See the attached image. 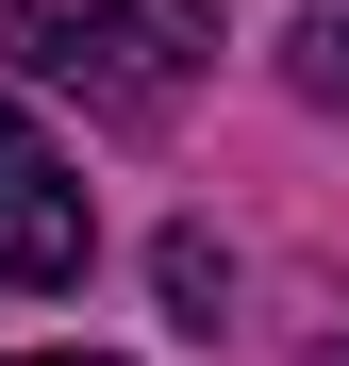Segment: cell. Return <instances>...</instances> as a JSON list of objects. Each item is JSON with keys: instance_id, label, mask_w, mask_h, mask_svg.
Returning a JSON list of instances; mask_svg holds the SVG:
<instances>
[{"instance_id": "1", "label": "cell", "mask_w": 349, "mask_h": 366, "mask_svg": "<svg viewBox=\"0 0 349 366\" xmlns=\"http://www.w3.org/2000/svg\"><path fill=\"white\" fill-rule=\"evenodd\" d=\"M17 67L67 84L84 117H116V134H150L216 67V0H17Z\"/></svg>"}, {"instance_id": "2", "label": "cell", "mask_w": 349, "mask_h": 366, "mask_svg": "<svg viewBox=\"0 0 349 366\" xmlns=\"http://www.w3.org/2000/svg\"><path fill=\"white\" fill-rule=\"evenodd\" d=\"M100 267V200H84V167L34 134V100H0V283H84Z\"/></svg>"}, {"instance_id": "3", "label": "cell", "mask_w": 349, "mask_h": 366, "mask_svg": "<svg viewBox=\"0 0 349 366\" xmlns=\"http://www.w3.org/2000/svg\"><path fill=\"white\" fill-rule=\"evenodd\" d=\"M283 67H300V100H316V117H349V0H316V17L283 34Z\"/></svg>"}, {"instance_id": "4", "label": "cell", "mask_w": 349, "mask_h": 366, "mask_svg": "<svg viewBox=\"0 0 349 366\" xmlns=\"http://www.w3.org/2000/svg\"><path fill=\"white\" fill-rule=\"evenodd\" d=\"M166 300L216 333V300H233V250H216V233H166Z\"/></svg>"}, {"instance_id": "5", "label": "cell", "mask_w": 349, "mask_h": 366, "mask_svg": "<svg viewBox=\"0 0 349 366\" xmlns=\"http://www.w3.org/2000/svg\"><path fill=\"white\" fill-rule=\"evenodd\" d=\"M17 366H100V350H17Z\"/></svg>"}, {"instance_id": "6", "label": "cell", "mask_w": 349, "mask_h": 366, "mask_svg": "<svg viewBox=\"0 0 349 366\" xmlns=\"http://www.w3.org/2000/svg\"><path fill=\"white\" fill-rule=\"evenodd\" d=\"M316 366H349V333H316Z\"/></svg>"}]
</instances>
